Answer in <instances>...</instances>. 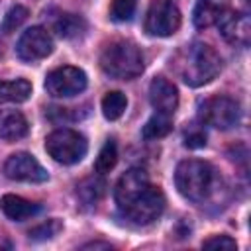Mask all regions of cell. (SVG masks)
<instances>
[{"label":"cell","instance_id":"cell-4","mask_svg":"<svg viewBox=\"0 0 251 251\" xmlns=\"http://www.w3.org/2000/svg\"><path fill=\"white\" fill-rule=\"evenodd\" d=\"M45 151L53 161L61 165H75L86 155L88 143L82 133L69 127H61L45 137Z\"/></svg>","mask_w":251,"mask_h":251},{"label":"cell","instance_id":"cell-10","mask_svg":"<svg viewBox=\"0 0 251 251\" xmlns=\"http://www.w3.org/2000/svg\"><path fill=\"white\" fill-rule=\"evenodd\" d=\"M4 175L12 180H22V182H45L47 180V171L41 167V163L25 151L14 153L6 159L4 163Z\"/></svg>","mask_w":251,"mask_h":251},{"label":"cell","instance_id":"cell-30","mask_svg":"<svg viewBox=\"0 0 251 251\" xmlns=\"http://www.w3.org/2000/svg\"><path fill=\"white\" fill-rule=\"evenodd\" d=\"M245 2H249V0H245Z\"/></svg>","mask_w":251,"mask_h":251},{"label":"cell","instance_id":"cell-24","mask_svg":"<svg viewBox=\"0 0 251 251\" xmlns=\"http://www.w3.org/2000/svg\"><path fill=\"white\" fill-rule=\"evenodd\" d=\"M137 0H112L110 4V20L112 22H129L135 14Z\"/></svg>","mask_w":251,"mask_h":251},{"label":"cell","instance_id":"cell-5","mask_svg":"<svg viewBox=\"0 0 251 251\" xmlns=\"http://www.w3.org/2000/svg\"><path fill=\"white\" fill-rule=\"evenodd\" d=\"M165 210V194L159 186L149 184L129 206L122 210V214L135 226L153 224Z\"/></svg>","mask_w":251,"mask_h":251},{"label":"cell","instance_id":"cell-16","mask_svg":"<svg viewBox=\"0 0 251 251\" xmlns=\"http://www.w3.org/2000/svg\"><path fill=\"white\" fill-rule=\"evenodd\" d=\"M0 210L4 212L6 218L14 220V222H24L31 216H35L39 212V206L35 202H29L22 196L16 194H4L0 198Z\"/></svg>","mask_w":251,"mask_h":251},{"label":"cell","instance_id":"cell-12","mask_svg":"<svg viewBox=\"0 0 251 251\" xmlns=\"http://www.w3.org/2000/svg\"><path fill=\"white\" fill-rule=\"evenodd\" d=\"M218 27L222 37L235 45V47H245L251 37V20L245 12H226L218 20Z\"/></svg>","mask_w":251,"mask_h":251},{"label":"cell","instance_id":"cell-2","mask_svg":"<svg viewBox=\"0 0 251 251\" xmlns=\"http://www.w3.org/2000/svg\"><path fill=\"white\" fill-rule=\"evenodd\" d=\"M175 184L184 198L192 202H204L216 192L218 173L208 161L186 159L180 161L175 171Z\"/></svg>","mask_w":251,"mask_h":251},{"label":"cell","instance_id":"cell-9","mask_svg":"<svg viewBox=\"0 0 251 251\" xmlns=\"http://www.w3.org/2000/svg\"><path fill=\"white\" fill-rule=\"evenodd\" d=\"M51 51H53V39L49 31L41 25H33L25 29L16 43V53L25 63L41 61L47 55H51Z\"/></svg>","mask_w":251,"mask_h":251},{"label":"cell","instance_id":"cell-21","mask_svg":"<svg viewBox=\"0 0 251 251\" xmlns=\"http://www.w3.org/2000/svg\"><path fill=\"white\" fill-rule=\"evenodd\" d=\"M127 108V98L120 90H112L102 98V112L108 120H118Z\"/></svg>","mask_w":251,"mask_h":251},{"label":"cell","instance_id":"cell-13","mask_svg":"<svg viewBox=\"0 0 251 251\" xmlns=\"http://www.w3.org/2000/svg\"><path fill=\"white\" fill-rule=\"evenodd\" d=\"M149 102L155 108V112L173 116L178 106L176 86L165 76H155L149 84Z\"/></svg>","mask_w":251,"mask_h":251},{"label":"cell","instance_id":"cell-15","mask_svg":"<svg viewBox=\"0 0 251 251\" xmlns=\"http://www.w3.org/2000/svg\"><path fill=\"white\" fill-rule=\"evenodd\" d=\"M27 120L18 110H0V139L18 141L27 135Z\"/></svg>","mask_w":251,"mask_h":251},{"label":"cell","instance_id":"cell-26","mask_svg":"<svg viewBox=\"0 0 251 251\" xmlns=\"http://www.w3.org/2000/svg\"><path fill=\"white\" fill-rule=\"evenodd\" d=\"M184 145L190 147V149L204 147L206 145V133H204V129H200L198 126L186 127V131H184Z\"/></svg>","mask_w":251,"mask_h":251},{"label":"cell","instance_id":"cell-19","mask_svg":"<svg viewBox=\"0 0 251 251\" xmlns=\"http://www.w3.org/2000/svg\"><path fill=\"white\" fill-rule=\"evenodd\" d=\"M53 29L65 39H75V37H80L84 33L86 22L76 14H61L53 22Z\"/></svg>","mask_w":251,"mask_h":251},{"label":"cell","instance_id":"cell-18","mask_svg":"<svg viewBox=\"0 0 251 251\" xmlns=\"http://www.w3.org/2000/svg\"><path fill=\"white\" fill-rule=\"evenodd\" d=\"M104 188H106V184H104V180L100 176H88V178H84V180H80L76 184V198L82 202V206H90L92 208L102 198Z\"/></svg>","mask_w":251,"mask_h":251},{"label":"cell","instance_id":"cell-11","mask_svg":"<svg viewBox=\"0 0 251 251\" xmlns=\"http://www.w3.org/2000/svg\"><path fill=\"white\" fill-rule=\"evenodd\" d=\"M149 184H151L149 175L143 169H129V171H126L118 178L116 188H114V200H116L120 212L126 206H129Z\"/></svg>","mask_w":251,"mask_h":251},{"label":"cell","instance_id":"cell-22","mask_svg":"<svg viewBox=\"0 0 251 251\" xmlns=\"http://www.w3.org/2000/svg\"><path fill=\"white\" fill-rule=\"evenodd\" d=\"M116 163H118V147H116V141L114 139H108L102 145V149H100V153L96 157L94 169H96V173L104 175V173H110L116 167Z\"/></svg>","mask_w":251,"mask_h":251},{"label":"cell","instance_id":"cell-20","mask_svg":"<svg viewBox=\"0 0 251 251\" xmlns=\"http://www.w3.org/2000/svg\"><path fill=\"white\" fill-rule=\"evenodd\" d=\"M171 129H173V116L155 112L145 122L143 129H141V135H143V139H159V137H165Z\"/></svg>","mask_w":251,"mask_h":251},{"label":"cell","instance_id":"cell-27","mask_svg":"<svg viewBox=\"0 0 251 251\" xmlns=\"http://www.w3.org/2000/svg\"><path fill=\"white\" fill-rule=\"evenodd\" d=\"M202 247L204 249H237V243L229 235H212L202 243Z\"/></svg>","mask_w":251,"mask_h":251},{"label":"cell","instance_id":"cell-7","mask_svg":"<svg viewBox=\"0 0 251 251\" xmlns=\"http://www.w3.org/2000/svg\"><path fill=\"white\" fill-rule=\"evenodd\" d=\"M86 88V73L78 67L65 65L45 76V90L55 98H71Z\"/></svg>","mask_w":251,"mask_h":251},{"label":"cell","instance_id":"cell-3","mask_svg":"<svg viewBox=\"0 0 251 251\" xmlns=\"http://www.w3.org/2000/svg\"><path fill=\"white\" fill-rule=\"evenodd\" d=\"M100 67L112 78L131 80L143 73L145 59H143L141 49L135 43L120 39L104 47L100 55Z\"/></svg>","mask_w":251,"mask_h":251},{"label":"cell","instance_id":"cell-28","mask_svg":"<svg viewBox=\"0 0 251 251\" xmlns=\"http://www.w3.org/2000/svg\"><path fill=\"white\" fill-rule=\"evenodd\" d=\"M82 249H112L110 243H102V241H90V243H84Z\"/></svg>","mask_w":251,"mask_h":251},{"label":"cell","instance_id":"cell-14","mask_svg":"<svg viewBox=\"0 0 251 251\" xmlns=\"http://www.w3.org/2000/svg\"><path fill=\"white\" fill-rule=\"evenodd\" d=\"M229 10V0H198L192 10V22L198 29L218 24V20Z\"/></svg>","mask_w":251,"mask_h":251},{"label":"cell","instance_id":"cell-1","mask_svg":"<svg viewBox=\"0 0 251 251\" xmlns=\"http://www.w3.org/2000/svg\"><path fill=\"white\" fill-rule=\"evenodd\" d=\"M173 67L188 86H202L220 75L222 57L206 43H190L175 53Z\"/></svg>","mask_w":251,"mask_h":251},{"label":"cell","instance_id":"cell-17","mask_svg":"<svg viewBox=\"0 0 251 251\" xmlns=\"http://www.w3.org/2000/svg\"><path fill=\"white\" fill-rule=\"evenodd\" d=\"M31 94V84L25 78L16 80H2L0 82V104L6 102H25Z\"/></svg>","mask_w":251,"mask_h":251},{"label":"cell","instance_id":"cell-25","mask_svg":"<svg viewBox=\"0 0 251 251\" xmlns=\"http://www.w3.org/2000/svg\"><path fill=\"white\" fill-rule=\"evenodd\" d=\"M63 229L61 222L59 220H47L35 227L29 229V239H35V241H45V239H51L55 237L59 231Z\"/></svg>","mask_w":251,"mask_h":251},{"label":"cell","instance_id":"cell-29","mask_svg":"<svg viewBox=\"0 0 251 251\" xmlns=\"http://www.w3.org/2000/svg\"><path fill=\"white\" fill-rule=\"evenodd\" d=\"M0 249H12V241L2 233H0Z\"/></svg>","mask_w":251,"mask_h":251},{"label":"cell","instance_id":"cell-23","mask_svg":"<svg viewBox=\"0 0 251 251\" xmlns=\"http://www.w3.org/2000/svg\"><path fill=\"white\" fill-rule=\"evenodd\" d=\"M27 8L25 6H22V4H14L8 12H6V16H4V20H2V25H0V29H2V33H12V31H16L25 20H27Z\"/></svg>","mask_w":251,"mask_h":251},{"label":"cell","instance_id":"cell-8","mask_svg":"<svg viewBox=\"0 0 251 251\" xmlns=\"http://www.w3.org/2000/svg\"><path fill=\"white\" fill-rule=\"evenodd\" d=\"M180 27V12L171 0H155L145 16V31L155 37H169Z\"/></svg>","mask_w":251,"mask_h":251},{"label":"cell","instance_id":"cell-6","mask_svg":"<svg viewBox=\"0 0 251 251\" xmlns=\"http://www.w3.org/2000/svg\"><path fill=\"white\" fill-rule=\"evenodd\" d=\"M241 108L229 96H212L200 104V120L216 129H229L239 124Z\"/></svg>","mask_w":251,"mask_h":251}]
</instances>
